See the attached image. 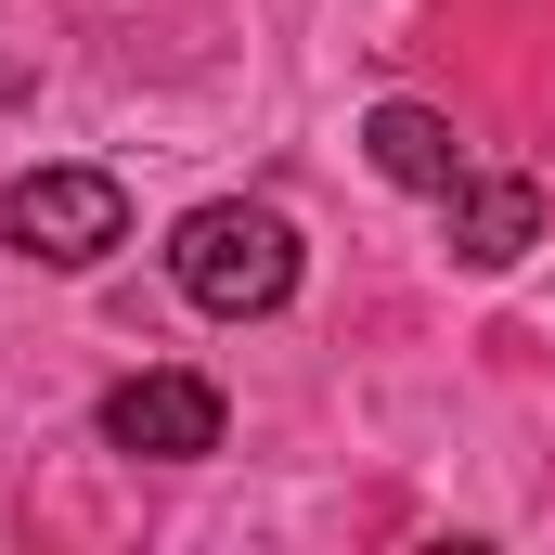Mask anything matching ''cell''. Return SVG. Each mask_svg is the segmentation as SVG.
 I'll return each mask as SVG.
<instances>
[{
    "label": "cell",
    "instance_id": "1",
    "mask_svg": "<svg viewBox=\"0 0 555 555\" xmlns=\"http://www.w3.org/2000/svg\"><path fill=\"white\" fill-rule=\"evenodd\" d=\"M168 284L207 310V323H272L297 297V220L259 194H207L181 233H168Z\"/></svg>",
    "mask_w": 555,
    "mask_h": 555
},
{
    "label": "cell",
    "instance_id": "2",
    "mask_svg": "<svg viewBox=\"0 0 555 555\" xmlns=\"http://www.w3.org/2000/svg\"><path fill=\"white\" fill-rule=\"evenodd\" d=\"M0 246L39 259V272H91V259L130 246V194H117L104 168H26V181L0 194Z\"/></svg>",
    "mask_w": 555,
    "mask_h": 555
},
{
    "label": "cell",
    "instance_id": "3",
    "mask_svg": "<svg viewBox=\"0 0 555 555\" xmlns=\"http://www.w3.org/2000/svg\"><path fill=\"white\" fill-rule=\"evenodd\" d=\"M104 452H142V465H194L220 452V388L181 375V362H142L104 388Z\"/></svg>",
    "mask_w": 555,
    "mask_h": 555
},
{
    "label": "cell",
    "instance_id": "4",
    "mask_svg": "<svg viewBox=\"0 0 555 555\" xmlns=\"http://www.w3.org/2000/svg\"><path fill=\"white\" fill-rule=\"evenodd\" d=\"M439 220H452V259H465V272H504V259L543 246V181H517V168H465V181L439 194Z\"/></svg>",
    "mask_w": 555,
    "mask_h": 555
},
{
    "label": "cell",
    "instance_id": "5",
    "mask_svg": "<svg viewBox=\"0 0 555 555\" xmlns=\"http://www.w3.org/2000/svg\"><path fill=\"white\" fill-rule=\"evenodd\" d=\"M362 155H375V181H401V194H452V181H465V130H452L439 104H375V117H362Z\"/></svg>",
    "mask_w": 555,
    "mask_h": 555
}]
</instances>
